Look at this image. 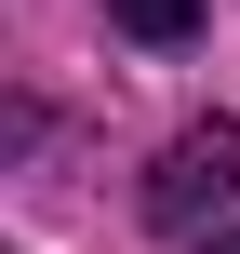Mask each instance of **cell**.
Masks as SVG:
<instances>
[{"label":"cell","instance_id":"cell-3","mask_svg":"<svg viewBox=\"0 0 240 254\" xmlns=\"http://www.w3.org/2000/svg\"><path fill=\"white\" fill-rule=\"evenodd\" d=\"M214 254H240V228H227V241H214Z\"/></svg>","mask_w":240,"mask_h":254},{"label":"cell","instance_id":"cell-2","mask_svg":"<svg viewBox=\"0 0 240 254\" xmlns=\"http://www.w3.org/2000/svg\"><path fill=\"white\" fill-rule=\"evenodd\" d=\"M134 40H200V0H107Z\"/></svg>","mask_w":240,"mask_h":254},{"label":"cell","instance_id":"cell-1","mask_svg":"<svg viewBox=\"0 0 240 254\" xmlns=\"http://www.w3.org/2000/svg\"><path fill=\"white\" fill-rule=\"evenodd\" d=\"M227 188H240V121H200V134H174V147H160V174H147V214H160V228H200Z\"/></svg>","mask_w":240,"mask_h":254}]
</instances>
